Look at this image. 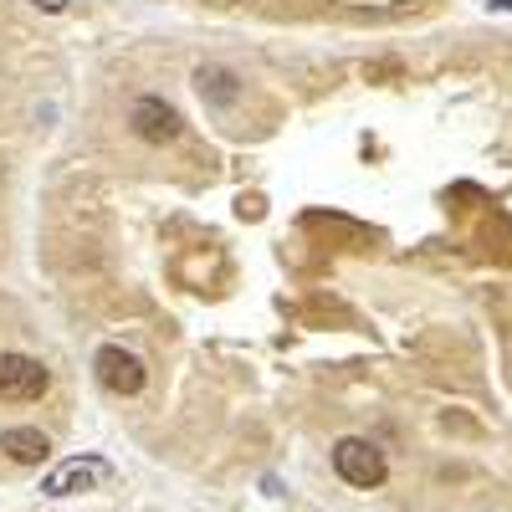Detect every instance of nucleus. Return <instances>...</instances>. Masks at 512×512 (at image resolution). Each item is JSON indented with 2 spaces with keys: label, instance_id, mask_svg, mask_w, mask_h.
I'll use <instances>...</instances> for the list:
<instances>
[{
  "label": "nucleus",
  "instance_id": "nucleus-2",
  "mask_svg": "<svg viewBox=\"0 0 512 512\" xmlns=\"http://www.w3.org/2000/svg\"><path fill=\"white\" fill-rule=\"evenodd\" d=\"M113 477V466L98 461V456H72L62 466H52L47 477H41V497H77V492H93Z\"/></svg>",
  "mask_w": 512,
  "mask_h": 512
},
{
  "label": "nucleus",
  "instance_id": "nucleus-6",
  "mask_svg": "<svg viewBox=\"0 0 512 512\" xmlns=\"http://www.w3.org/2000/svg\"><path fill=\"white\" fill-rule=\"evenodd\" d=\"M0 451H6L16 466H41L52 456V441L36 431V425H11V431H0Z\"/></svg>",
  "mask_w": 512,
  "mask_h": 512
},
{
  "label": "nucleus",
  "instance_id": "nucleus-1",
  "mask_svg": "<svg viewBox=\"0 0 512 512\" xmlns=\"http://www.w3.org/2000/svg\"><path fill=\"white\" fill-rule=\"evenodd\" d=\"M333 472L344 477L349 487H379L384 482V451L374 446V441H364V436H344L333 446Z\"/></svg>",
  "mask_w": 512,
  "mask_h": 512
},
{
  "label": "nucleus",
  "instance_id": "nucleus-8",
  "mask_svg": "<svg viewBox=\"0 0 512 512\" xmlns=\"http://www.w3.org/2000/svg\"><path fill=\"white\" fill-rule=\"evenodd\" d=\"M41 11H67V0H36Z\"/></svg>",
  "mask_w": 512,
  "mask_h": 512
},
{
  "label": "nucleus",
  "instance_id": "nucleus-5",
  "mask_svg": "<svg viewBox=\"0 0 512 512\" xmlns=\"http://www.w3.org/2000/svg\"><path fill=\"white\" fill-rule=\"evenodd\" d=\"M128 118H134V134H139L144 144H175V139H180V128H185L180 113L169 108L164 98H139Z\"/></svg>",
  "mask_w": 512,
  "mask_h": 512
},
{
  "label": "nucleus",
  "instance_id": "nucleus-3",
  "mask_svg": "<svg viewBox=\"0 0 512 512\" xmlns=\"http://www.w3.org/2000/svg\"><path fill=\"white\" fill-rule=\"evenodd\" d=\"M47 364L31 354H0V400H41L47 395Z\"/></svg>",
  "mask_w": 512,
  "mask_h": 512
},
{
  "label": "nucleus",
  "instance_id": "nucleus-4",
  "mask_svg": "<svg viewBox=\"0 0 512 512\" xmlns=\"http://www.w3.org/2000/svg\"><path fill=\"white\" fill-rule=\"evenodd\" d=\"M93 369H98V379H103L108 395H139V390H144V364L128 354V349H118V344L98 349Z\"/></svg>",
  "mask_w": 512,
  "mask_h": 512
},
{
  "label": "nucleus",
  "instance_id": "nucleus-7",
  "mask_svg": "<svg viewBox=\"0 0 512 512\" xmlns=\"http://www.w3.org/2000/svg\"><path fill=\"white\" fill-rule=\"evenodd\" d=\"M195 82H200V93L210 88V93H216L221 103H226V98L236 93V88H231V77H226V72H205V67H200V77H195Z\"/></svg>",
  "mask_w": 512,
  "mask_h": 512
}]
</instances>
